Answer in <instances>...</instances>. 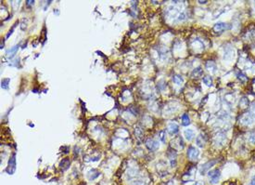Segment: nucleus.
Returning <instances> with one entry per match:
<instances>
[{
  "label": "nucleus",
  "instance_id": "24",
  "mask_svg": "<svg viewBox=\"0 0 255 185\" xmlns=\"http://www.w3.org/2000/svg\"><path fill=\"white\" fill-rule=\"evenodd\" d=\"M186 19V14L185 13V12H182V13H180L178 15V18H177V20L178 21H185Z\"/></svg>",
  "mask_w": 255,
  "mask_h": 185
},
{
  "label": "nucleus",
  "instance_id": "14",
  "mask_svg": "<svg viewBox=\"0 0 255 185\" xmlns=\"http://www.w3.org/2000/svg\"><path fill=\"white\" fill-rule=\"evenodd\" d=\"M201 75H202V69L201 67H198V68H196V69H194L192 74H191V76L193 77V78H198V77H200Z\"/></svg>",
  "mask_w": 255,
  "mask_h": 185
},
{
  "label": "nucleus",
  "instance_id": "23",
  "mask_svg": "<svg viewBox=\"0 0 255 185\" xmlns=\"http://www.w3.org/2000/svg\"><path fill=\"white\" fill-rule=\"evenodd\" d=\"M166 132L164 131V130H162V131H160V133H159V138H160V140L162 141L163 142H165V138H166Z\"/></svg>",
  "mask_w": 255,
  "mask_h": 185
},
{
  "label": "nucleus",
  "instance_id": "6",
  "mask_svg": "<svg viewBox=\"0 0 255 185\" xmlns=\"http://www.w3.org/2000/svg\"><path fill=\"white\" fill-rule=\"evenodd\" d=\"M228 29H230V25L224 23H217L213 26V31L216 33H223L225 30H228Z\"/></svg>",
  "mask_w": 255,
  "mask_h": 185
},
{
  "label": "nucleus",
  "instance_id": "18",
  "mask_svg": "<svg viewBox=\"0 0 255 185\" xmlns=\"http://www.w3.org/2000/svg\"><path fill=\"white\" fill-rule=\"evenodd\" d=\"M173 81L176 84V85H181L183 82H184V79L183 77L181 75H178V74H175L173 76Z\"/></svg>",
  "mask_w": 255,
  "mask_h": 185
},
{
  "label": "nucleus",
  "instance_id": "20",
  "mask_svg": "<svg viewBox=\"0 0 255 185\" xmlns=\"http://www.w3.org/2000/svg\"><path fill=\"white\" fill-rule=\"evenodd\" d=\"M9 81H10V79H9V78H4V79L1 81V87H2L3 89H8Z\"/></svg>",
  "mask_w": 255,
  "mask_h": 185
},
{
  "label": "nucleus",
  "instance_id": "10",
  "mask_svg": "<svg viewBox=\"0 0 255 185\" xmlns=\"http://www.w3.org/2000/svg\"><path fill=\"white\" fill-rule=\"evenodd\" d=\"M196 142H197V145L199 146V147L202 148L203 146H204V144H205V142H206V137H205V136H204L202 133L200 134V135L197 137V139H196Z\"/></svg>",
  "mask_w": 255,
  "mask_h": 185
},
{
  "label": "nucleus",
  "instance_id": "25",
  "mask_svg": "<svg viewBox=\"0 0 255 185\" xmlns=\"http://www.w3.org/2000/svg\"><path fill=\"white\" fill-rule=\"evenodd\" d=\"M17 24H18V22H17V23H15V24H14V25L12 26V28H11L10 30H9V32H8V33L7 34V36H6V38H8L9 36H10V35H12V33H13V31H14V29H15V27H16V25H17Z\"/></svg>",
  "mask_w": 255,
  "mask_h": 185
},
{
  "label": "nucleus",
  "instance_id": "29",
  "mask_svg": "<svg viewBox=\"0 0 255 185\" xmlns=\"http://www.w3.org/2000/svg\"><path fill=\"white\" fill-rule=\"evenodd\" d=\"M251 185H255V176L251 179Z\"/></svg>",
  "mask_w": 255,
  "mask_h": 185
},
{
  "label": "nucleus",
  "instance_id": "13",
  "mask_svg": "<svg viewBox=\"0 0 255 185\" xmlns=\"http://www.w3.org/2000/svg\"><path fill=\"white\" fill-rule=\"evenodd\" d=\"M100 175V173L98 171V170H96V169H91L89 172H88V179L90 180H96L98 176Z\"/></svg>",
  "mask_w": 255,
  "mask_h": 185
},
{
  "label": "nucleus",
  "instance_id": "27",
  "mask_svg": "<svg viewBox=\"0 0 255 185\" xmlns=\"http://www.w3.org/2000/svg\"><path fill=\"white\" fill-rule=\"evenodd\" d=\"M34 0H33V1H32V0H27V1H26V5H27L28 7L33 6V5H34Z\"/></svg>",
  "mask_w": 255,
  "mask_h": 185
},
{
  "label": "nucleus",
  "instance_id": "4",
  "mask_svg": "<svg viewBox=\"0 0 255 185\" xmlns=\"http://www.w3.org/2000/svg\"><path fill=\"white\" fill-rule=\"evenodd\" d=\"M145 145L148 148V150H149L150 152H154V151L158 150L159 147H160L159 141H157L153 139H148L145 142Z\"/></svg>",
  "mask_w": 255,
  "mask_h": 185
},
{
  "label": "nucleus",
  "instance_id": "3",
  "mask_svg": "<svg viewBox=\"0 0 255 185\" xmlns=\"http://www.w3.org/2000/svg\"><path fill=\"white\" fill-rule=\"evenodd\" d=\"M254 121H255V115L253 114H251V112L244 114L240 118L241 124H244V125H251Z\"/></svg>",
  "mask_w": 255,
  "mask_h": 185
},
{
  "label": "nucleus",
  "instance_id": "22",
  "mask_svg": "<svg viewBox=\"0 0 255 185\" xmlns=\"http://www.w3.org/2000/svg\"><path fill=\"white\" fill-rule=\"evenodd\" d=\"M237 75H238V78H239V80H241L242 82H245V81L247 80L246 75H245L242 72H239V73L237 74Z\"/></svg>",
  "mask_w": 255,
  "mask_h": 185
},
{
  "label": "nucleus",
  "instance_id": "8",
  "mask_svg": "<svg viewBox=\"0 0 255 185\" xmlns=\"http://www.w3.org/2000/svg\"><path fill=\"white\" fill-rule=\"evenodd\" d=\"M215 163H216V161H215V160H212V161H208L207 163L203 164V165H201V169H200V173H201V175L206 174V172H207L208 170H209L211 168H212L213 165H215Z\"/></svg>",
  "mask_w": 255,
  "mask_h": 185
},
{
  "label": "nucleus",
  "instance_id": "12",
  "mask_svg": "<svg viewBox=\"0 0 255 185\" xmlns=\"http://www.w3.org/2000/svg\"><path fill=\"white\" fill-rule=\"evenodd\" d=\"M19 47H20V45H16V46H14V47H12L11 48H9L8 50H7V52H6V54H7V56L8 57V58H11L16 54V52L18 51V50H19Z\"/></svg>",
  "mask_w": 255,
  "mask_h": 185
},
{
  "label": "nucleus",
  "instance_id": "17",
  "mask_svg": "<svg viewBox=\"0 0 255 185\" xmlns=\"http://www.w3.org/2000/svg\"><path fill=\"white\" fill-rule=\"evenodd\" d=\"M203 83L207 86H212V78L210 75H206L202 78Z\"/></svg>",
  "mask_w": 255,
  "mask_h": 185
},
{
  "label": "nucleus",
  "instance_id": "16",
  "mask_svg": "<svg viewBox=\"0 0 255 185\" xmlns=\"http://www.w3.org/2000/svg\"><path fill=\"white\" fill-rule=\"evenodd\" d=\"M206 68L208 69V71H211L212 73H214L216 71V64L213 62H208L206 63Z\"/></svg>",
  "mask_w": 255,
  "mask_h": 185
},
{
  "label": "nucleus",
  "instance_id": "19",
  "mask_svg": "<svg viewBox=\"0 0 255 185\" xmlns=\"http://www.w3.org/2000/svg\"><path fill=\"white\" fill-rule=\"evenodd\" d=\"M239 106L241 107V108H247V107L249 106V101H248V99H247V98H242V99H240Z\"/></svg>",
  "mask_w": 255,
  "mask_h": 185
},
{
  "label": "nucleus",
  "instance_id": "11",
  "mask_svg": "<svg viewBox=\"0 0 255 185\" xmlns=\"http://www.w3.org/2000/svg\"><path fill=\"white\" fill-rule=\"evenodd\" d=\"M184 136H185V138H186V141H190L194 138L195 132H194V130L188 129H186V130L184 131Z\"/></svg>",
  "mask_w": 255,
  "mask_h": 185
},
{
  "label": "nucleus",
  "instance_id": "31",
  "mask_svg": "<svg viewBox=\"0 0 255 185\" xmlns=\"http://www.w3.org/2000/svg\"><path fill=\"white\" fill-rule=\"evenodd\" d=\"M54 13H56L57 15H59V11H57V9H54Z\"/></svg>",
  "mask_w": 255,
  "mask_h": 185
},
{
  "label": "nucleus",
  "instance_id": "7",
  "mask_svg": "<svg viewBox=\"0 0 255 185\" xmlns=\"http://www.w3.org/2000/svg\"><path fill=\"white\" fill-rule=\"evenodd\" d=\"M179 131V126L176 124V123H169L168 126H167V132L169 133V135H175L177 132Z\"/></svg>",
  "mask_w": 255,
  "mask_h": 185
},
{
  "label": "nucleus",
  "instance_id": "28",
  "mask_svg": "<svg viewBox=\"0 0 255 185\" xmlns=\"http://www.w3.org/2000/svg\"><path fill=\"white\" fill-rule=\"evenodd\" d=\"M251 114H253L255 115V102H253V105H252V107H251Z\"/></svg>",
  "mask_w": 255,
  "mask_h": 185
},
{
  "label": "nucleus",
  "instance_id": "5",
  "mask_svg": "<svg viewBox=\"0 0 255 185\" xmlns=\"http://www.w3.org/2000/svg\"><path fill=\"white\" fill-rule=\"evenodd\" d=\"M200 155V151L196 149L195 147H193V146H190L189 148H188L187 150V157L189 160H192V161H195L198 159V157H199Z\"/></svg>",
  "mask_w": 255,
  "mask_h": 185
},
{
  "label": "nucleus",
  "instance_id": "26",
  "mask_svg": "<svg viewBox=\"0 0 255 185\" xmlns=\"http://www.w3.org/2000/svg\"><path fill=\"white\" fill-rule=\"evenodd\" d=\"M249 141H250L251 143H255V132L251 133L250 137H249Z\"/></svg>",
  "mask_w": 255,
  "mask_h": 185
},
{
  "label": "nucleus",
  "instance_id": "9",
  "mask_svg": "<svg viewBox=\"0 0 255 185\" xmlns=\"http://www.w3.org/2000/svg\"><path fill=\"white\" fill-rule=\"evenodd\" d=\"M70 165H71V160L69 158H63L60 163V168L62 171H66L69 168H70Z\"/></svg>",
  "mask_w": 255,
  "mask_h": 185
},
{
  "label": "nucleus",
  "instance_id": "21",
  "mask_svg": "<svg viewBox=\"0 0 255 185\" xmlns=\"http://www.w3.org/2000/svg\"><path fill=\"white\" fill-rule=\"evenodd\" d=\"M136 137L139 140H142V138H143V131H142V129H141L138 126H136Z\"/></svg>",
  "mask_w": 255,
  "mask_h": 185
},
{
  "label": "nucleus",
  "instance_id": "2",
  "mask_svg": "<svg viewBox=\"0 0 255 185\" xmlns=\"http://www.w3.org/2000/svg\"><path fill=\"white\" fill-rule=\"evenodd\" d=\"M208 177H209V180H210V182L212 184H215L218 182L220 177H221V173H220V170L218 168H215V169H212L211 171L208 172Z\"/></svg>",
  "mask_w": 255,
  "mask_h": 185
},
{
  "label": "nucleus",
  "instance_id": "32",
  "mask_svg": "<svg viewBox=\"0 0 255 185\" xmlns=\"http://www.w3.org/2000/svg\"><path fill=\"white\" fill-rule=\"evenodd\" d=\"M200 2V4H206L207 3V1H199Z\"/></svg>",
  "mask_w": 255,
  "mask_h": 185
},
{
  "label": "nucleus",
  "instance_id": "1",
  "mask_svg": "<svg viewBox=\"0 0 255 185\" xmlns=\"http://www.w3.org/2000/svg\"><path fill=\"white\" fill-rule=\"evenodd\" d=\"M17 164H16V153H12V155L10 156V158H9L8 160V163H7V173L9 174V175H13L16 171V168H17Z\"/></svg>",
  "mask_w": 255,
  "mask_h": 185
},
{
  "label": "nucleus",
  "instance_id": "15",
  "mask_svg": "<svg viewBox=\"0 0 255 185\" xmlns=\"http://www.w3.org/2000/svg\"><path fill=\"white\" fill-rule=\"evenodd\" d=\"M181 119H182V125L183 126H186L188 125H190V117L187 114H184L181 116Z\"/></svg>",
  "mask_w": 255,
  "mask_h": 185
},
{
  "label": "nucleus",
  "instance_id": "30",
  "mask_svg": "<svg viewBox=\"0 0 255 185\" xmlns=\"http://www.w3.org/2000/svg\"><path fill=\"white\" fill-rule=\"evenodd\" d=\"M193 185H203L201 182H196V183H194Z\"/></svg>",
  "mask_w": 255,
  "mask_h": 185
}]
</instances>
